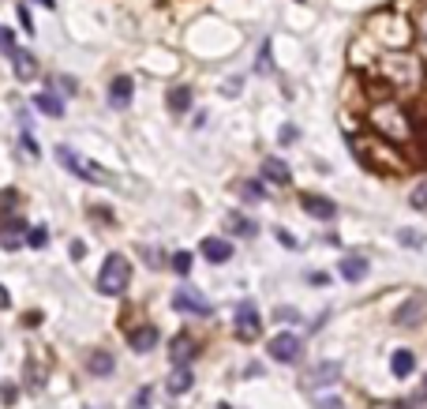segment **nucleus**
<instances>
[{
  "instance_id": "nucleus-17",
  "label": "nucleus",
  "mask_w": 427,
  "mask_h": 409,
  "mask_svg": "<svg viewBox=\"0 0 427 409\" xmlns=\"http://www.w3.org/2000/svg\"><path fill=\"white\" fill-rule=\"evenodd\" d=\"M337 380H341V364L326 361V364H319V368L308 375V387H326V383H337Z\"/></svg>"
},
{
  "instance_id": "nucleus-29",
  "label": "nucleus",
  "mask_w": 427,
  "mask_h": 409,
  "mask_svg": "<svg viewBox=\"0 0 427 409\" xmlns=\"http://www.w3.org/2000/svg\"><path fill=\"white\" fill-rule=\"evenodd\" d=\"M19 23L27 27V34H34V19H30V8L27 4H19Z\"/></svg>"
},
{
  "instance_id": "nucleus-16",
  "label": "nucleus",
  "mask_w": 427,
  "mask_h": 409,
  "mask_svg": "<svg viewBox=\"0 0 427 409\" xmlns=\"http://www.w3.org/2000/svg\"><path fill=\"white\" fill-rule=\"evenodd\" d=\"M113 368H116V361L109 357L105 349H94L90 357H86V372H90V375H97V380H105V375L113 372Z\"/></svg>"
},
{
  "instance_id": "nucleus-5",
  "label": "nucleus",
  "mask_w": 427,
  "mask_h": 409,
  "mask_svg": "<svg viewBox=\"0 0 427 409\" xmlns=\"http://www.w3.org/2000/svg\"><path fill=\"white\" fill-rule=\"evenodd\" d=\"M266 353H270L273 361H281V364H292V361H300L304 346H300V338L292 335V330H281V335H273L266 342Z\"/></svg>"
},
{
  "instance_id": "nucleus-34",
  "label": "nucleus",
  "mask_w": 427,
  "mask_h": 409,
  "mask_svg": "<svg viewBox=\"0 0 427 409\" xmlns=\"http://www.w3.org/2000/svg\"><path fill=\"white\" fill-rule=\"evenodd\" d=\"M278 319H285V323H300L297 308H278Z\"/></svg>"
},
{
  "instance_id": "nucleus-8",
  "label": "nucleus",
  "mask_w": 427,
  "mask_h": 409,
  "mask_svg": "<svg viewBox=\"0 0 427 409\" xmlns=\"http://www.w3.org/2000/svg\"><path fill=\"white\" fill-rule=\"evenodd\" d=\"M195 357H199V342H195L191 335H177L169 342V361L172 364H191Z\"/></svg>"
},
{
  "instance_id": "nucleus-23",
  "label": "nucleus",
  "mask_w": 427,
  "mask_h": 409,
  "mask_svg": "<svg viewBox=\"0 0 427 409\" xmlns=\"http://www.w3.org/2000/svg\"><path fill=\"white\" fill-rule=\"evenodd\" d=\"M409 203H412V210L427 214V180H420V185H416V192L409 196Z\"/></svg>"
},
{
  "instance_id": "nucleus-20",
  "label": "nucleus",
  "mask_w": 427,
  "mask_h": 409,
  "mask_svg": "<svg viewBox=\"0 0 427 409\" xmlns=\"http://www.w3.org/2000/svg\"><path fill=\"white\" fill-rule=\"evenodd\" d=\"M12 60H15V79H23V83H27V79H34V75H38V60H34V57H27V53H19V49H15V57H12Z\"/></svg>"
},
{
  "instance_id": "nucleus-38",
  "label": "nucleus",
  "mask_w": 427,
  "mask_h": 409,
  "mask_svg": "<svg viewBox=\"0 0 427 409\" xmlns=\"http://www.w3.org/2000/svg\"><path fill=\"white\" fill-rule=\"evenodd\" d=\"M86 248H83V241H72V260H83Z\"/></svg>"
},
{
  "instance_id": "nucleus-7",
  "label": "nucleus",
  "mask_w": 427,
  "mask_h": 409,
  "mask_svg": "<svg viewBox=\"0 0 427 409\" xmlns=\"http://www.w3.org/2000/svg\"><path fill=\"white\" fill-rule=\"evenodd\" d=\"M199 252H203L206 263H229L233 260V244H229L225 236H203Z\"/></svg>"
},
{
  "instance_id": "nucleus-42",
  "label": "nucleus",
  "mask_w": 427,
  "mask_h": 409,
  "mask_svg": "<svg viewBox=\"0 0 427 409\" xmlns=\"http://www.w3.org/2000/svg\"><path fill=\"white\" fill-rule=\"evenodd\" d=\"M423 394H427V375H423Z\"/></svg>"
},
{
  "instance_id": "nucleus-11",
  "label": "nucleus",
  "mask_w": 427,
  "mask_h": 409,
  "mask_svg": "<svg viewBox=\"0 0 427 409\" xmlns=\"http://www.w3.org/2000/svg\"><path fill=\"white\" fill-rule=\"evenodd\" d=\"M0 244H4L8 252H15L19 244H27V222L23 218H8L0 225Z\"/></svg>"
},
{
  "instance_id": "nucleus-6",
  "label": "nucleus",
  "mask_w": 427,
  "mask_h": 409,
  "mask_svg": "<svg viewBox=\"0 0 427 409\" xmlns=\"http://www.w3.org/2000/svg\"><path fill=\"white\" fill-rule=\"evenodd\" d=\"M393 319H398L401 327H420V323L427 319V297H423V293H412V297L401 304V311H398Z\"/></svg>"
},
{
  "instance_id": "nucleus-3",
  "label": "nucleus",
  "mask_w": 427,
  "mask_h": 409,
  "mask_svg": "<svg viewBox=\"0 0 427 409\" xmlns=\"http://www.w3.org/2000/svg\"><path fill=\"white\" fill-rule=\"evenodd\" d=\"M172 308L184 311V316H210V311H214L210 300H206L191 282H180L177 286V293H172Z\"/></svg>"
},
{
  "instance_id": "nucleus-39",
  "label": "nucleus",
  "mask_w": 427,
  "mask_h": 409,
  "mask_svg": "<svg viewBox=\"0 0 427 409\" xmlns=\"http://www.w3.org/2000/svg\"><path fill=\"white\" fill-rule=\"evenodd\" d=\"M379 409H409V402H386V405H379Z\"/></svg>"
},
{
  "instance_id": "nucleus-27",
  "label": "nucleus",
  "mask_w": 427,
  "mask_h": 409,
  "mask_svg": "<svg viewBox=\"0 0 427 409\" xmlns=\"http://www.w3.org/2000/svg\"><path fill=\"white\" fill-rule=\"evenodd\" d=\"M0 53H4V57H15V41H12V30H4V27H0Z\"/></svg>"
},
{
  "instance_id": "nucleus-18",
  "label": "nucleus",
  "mask_w": 427,
  "mask_h": 409,
  "mask_svg": "<svg viewBox=\"0 0 427 409\" xmlns=\"http://www.w3.org/2000/svg\"><path fill=\"white\" fill-rule=\"evenodd\" d=\"M412 368H416V353H412V349H398V353L390 357V372L398 375V380L412 375Z\"/></svg>"
},
{
  "instance_id": "nucleus-25",
  "label": "nucleus",
  "mask_w": 427,
  "mask_h": 409,
  "mask_svg": "<svg viewBox=\"0 0 427 409\" xmlns=\"http://www.w3.org/2000/svg\"><path fill=\"white\" fill-rule=\"evenodd\" d=\"M172 271H177L180 278H188V271H191V252H177V255H172Z\"/></svg>"
},
{
  "instance_id": "nucleus-37",
  "label": "nucleus",
  "mask_w": 427,
  "mask_h": 409,
  "mask_svg": "<svg viewBox=\"0 0 427 409\" xmlns=\"http://www.w3.org/2000/svg\"><path fill=\"white\" fill-rule=\"evenodd\" d=\"M311 286H330V274H323V271H315V274H311Z\"/></svg>"
},
{
  "instance_id": "nucleus-1",
  "label": "nucleus",
  "mask_w": 427,
  "mask_h": 409,
  "mask_svg": "<svg viewBox=\"0 0 427 409\" xmlns=\"http://www.w3.org/2000/svg\"><path fill=\"white\" fill-rule=\"evenodd\" d=\"M131 282V263L124 255H109L102 263V274H97V289H102L105 297H120Z\"/></svg>"
},
{
  "instance_id": "nucleus-21",
  "label": "nucleus",
  "mask_w": 427,
  "mask_h": 409,
  "mask_svg": "<svg viewBox=\"0 0 427 409\" xmlns=\"http://www.w3.org/2000/svg\"><path fill=\"white\" fill-rule=\"evenodd\" d=\"M169 109L172 113H188L191 109V90L188 87H172L169 90Z\"/></svg>"
},
{
  "instance_id": "nucleus-32",
  "label": "nucleus",
  "mask_w": 427,
  "mask_h": 409,
  "mask_svg": "<svg viewBox=\"0 0 427 409\" xmlns=\"http://www.w3.org/2000/svg\"><path fill=\"white\" fill-rule=\"evenodd\" d=\"M19 139H23V147H27L30 154L38 158V143H34V135H30V128H23V135H19Z\"/></svg>"
},
{
  "instance_id": "nucleus-2",
  "label": "nucleus",
  "mask_w": 427,
  "mask_h": 409,
  "mask_svg": "<svg viewBox=\"0 0 427 409\" xmlns=\"http://www.w3.org/2000/svg\"><path fill=\"white\" fill-rule=\"evenodd\" d=\"M57 161H60L64 169H68L72 177H79V180H94V185H102V180H109V173H105V169L90 166V161H86V158H79L72 147H64V143L57 147Z\"/></svg>"
},
{
  "instance_id": "nucleus-14",
  "label": "nucleus",
  "mask_w": 427,
  "mask_h": 409,
  "mask_svg": "<svg viewBox=\"0 0 427 409\" xmlns=\"http://www.w3.org/2000/svg\"><path fill=\"white\" fill-rule=\"evenodd\" d=\"M262 180H270V185H289L292 173H289V166H285L281 158H266L262 161Z\"/></svg>"
},
{
  "instance_id": "nucleus-15",
  "label": "nucleus",
  "mask_w": 427,
  "mask_h": 409,
  "mask_svg": "<svg viewBox=\"0 0 427 409\" xmlns=\"http://www.w3.org/2000/svg\"><path fill=\"white\" fill-rule=\"evenodd\" d=\"M34 109L46 116H64V98L53 90H41V94H34Z\"/></svg>"
},
{
  "instance_id": "nucleus-4",
  "label": "nucleus",
  "mask_w": 427,
  "mask_h": 409,
  "mask_svg": "<svg viewBox=\"0 0 427 409\" xmlns=\"http://www.w3.org/2000/svg\"><path fill=\"white\" fill-rule=\"evenodd\" d=\"M233 330H236V338H240V342H255V338H259V330H262V316H259V308L251 304V300H240V304H236Z\"/></svg>"
},
{
  "instance_id": "nucleus-26",
  "label": "nucleus",
  "mask_w": 427,
  "mask_h": 409,
  "mask_svg": "<svg viewBox=\"0 0 427 409\" xmlns=\"http://www.w3.org/2000/svg\"><path fill=\"white\" fill-rule=\"evenodd\" d=\"M315 409H345V402L337 394H323V398H315Z\"/></svg>"
},
{
  "instance_id": "nucleus-35",
  "label": "nucleus",
  "mask_w": 427,
  "mask_h": 409,
  "mask_svg": "<svg viewBox=\"0 0 427 409\" xmlns=\"http://www.w3.org/2000/svg\"><path fill=\"white\" fill-rule=\"evenodd\" d=\"M401 244H423V236L412 233V229H405V233H401Z\"/></svg>"
},
{
  "instance_id": "nucleus-31",
  "label": "nucleus",
  "mask_w": 427,
  "mask_h": 409,
  "mask_svg": "<svg viewBox=\"0 0 427 409\" xmlns=\"http://www.w3.org/2000/svg\"><path fill=\"white\" fill-rule=\"evenodd\" d=\"M278 139H281V143H285V147H289V143H297V128H292V124H285Z\"/></svg>"
},
{
  "instance_id": "nucleus-24",
  "label": "nucleus",
  "mask_w": 427,
  "mask_h": 409,
  "mask_svg": "<svg viewBox=\"0 0 427 409\" xmlns=\"http://www.w3.org/2000/svg\"><path fill=\"white\" fill-rule=\"evenodd\" d=\"M240 196H244L248 203H259L262 199V185L259 180H244V185H240Z\"/></svg>"
},
{
  "instance_id": "nucleus-12",
  "label": "nucleus",
  "mask_w": 427,
  "mask_h": 409,
  "mask_svg": "<svg viewBox=\"0 0 427 409\" xmlns=\"http://www.w3.org/2000/svg\"><path fill=\"white\" fill-rule=\"evenodd\" d=\"M337 271H341L345 282H364V278H367V260H364V255H341Z\"/></svg>"
},
{
  "instance_id": "nucleus-13",
  "label": "nucleus",
  "mask_w": 427,
  "mask_h": 409,
  "mask_svg": "<svg viewBox=\"0 0 427 409\" xmlns=\"http://www.w3.org/2000/svg\"><path fill=\"white\" fill-rule=\"evenodd\" d=\"M191 383H195V375L188 364H172V372H169V394H184V391H191Z\"/></svg>"
},
{
  "instance_id": "nucleus-33",
  "label": "nucleus",
  "mask_w": 427,
  "mask_h": 409,
  "mask_svg": "<svg viewBox=\"0 0 427 409\" xmlns=\"http://www.w3.org/2000/svg\"><path fill=\"white\" fill-rule=\"evenodd\" d=\"M259 72H262V75L270 72V46H262V53H259Z\"/></svg>"
},
{
  "instance_id": "nucleus-9",
  "label": "nucleus",
  "mask_w": 427,
  "mask_h": 409,
  "mask_svg": "<svg viewBox=\"0 0 427 409\" xmlns=\"http://www.w3.org/2000/svg\"><path fill=\"white\" fill-rule=\"evenodd\" d=\"M131 94H135V83H131V75H116V79L109 83V105H113V109H128V105H131Z\"/></svg>"
},
{
  "instance_id": "nucleus-19",
  "label": "nucleus",
  "mask_w": 427,
  "mask_h": 409,
  "mask_svg": "<svg viewBox=\"0 0 427 409\" xmlns=\"http://www.w3.org/2000/svg\"><path fill=\"white\" fill-rule=\"evenodd\" d=\"M131 349H135V353H150V349H154L158 346V330L154 327H142V330H131Z\"/></svg>"
},
{
  "instance_id": "nucleus-28",
  "label": "nucleus",
  "mask_w": 427,
  "mask_h": 409,
  "mask_svg": "<svg viewBox=\"0 0 427 409\" xmlns=\"http://www.w3.org/2000/svg\"><path fill=\"white\" fill-rule=\"evenodd\" d=\"M150 405V387H139L135 391V402H131V409H147Z\"/></svg>"
},
{
  "instance_id": "nucleus-41",
  "label": "nucleus",
  "mask_w": 427,
  "mask_h": 409,
  "mask_svg": "<svg viewBox=\"0 0 427 409\" xmlns=\"http://www.w3.org/2000/svg\"><path fill=\"white\" fill-rule=\"evenodd\" d=\"M41 4H46V8H53V0H41Z\"/></svg>"
},
{
  "instance_id": "nucleus-43",
  "label": "nucleus",
  "mask_w": 427,
  "mask_h": 409,
  "mask_svg": "<svg viewBox=\"0 0 427 409\" xmlns=\"http://www.w3.org/2000/svg\"><path fill=\"white\" fill-rule=\"evenodd\" d=\"M217 409H229V405H217Z\"/></svg>"
},
{
  "instance_id": "nucleus-36",
  "label": "nucleus",
  "mask_w": 427,
  "mask_h": 409,
  "mask_svg": "<svg viewBox=\"0 0 427 409\" xmlns=\"http://www.w3.org/2000/svg\"><path fill=\"white\" fill-rule=\"evenodd\" d=\"M278 241H281V244H289V248H297V236L285 233V229H278Z\"/></svg>"
},
{
  "instance_id": "nucleus-40",
  "label": "nucleus",
  "mask_w": 427,
  "mask_h": 409,
  "mask_svg": "<svg viewBox=\"0 0 427 409\" xmlns=\"http://www.w3.org/2000/svg\"><path fill=\"white\" fill-rule=\"evenodd\" d=\"M4 304H8V289L0 286V308H4Z\"/></svg>"
},
{
  "instance_id": "nucleus-30",
  "label": "nucleus",
  "mask_w": 427,
  "mask_h": 409,
  "mask_svg": "<svg viewBox=\"0 0 427 409\" xmlns=\"http://www.w3.org/2000/svg\"><path fill=\"white\" fill-rule=\"evenodd\" d=\"M27 241H30V248H41V244H46V229H41V225H38V229H30Z\"/></svg>"
},
{
  "instance_id": "nucleus-22",
  "label": "nucleus",
  "mask_w": 427,
  "mask_h": 409,
  "mask_svg": "<svg viewBox=\"0 0 427 409\" xmlns=\"http://www.w3.org/2000/svg\"><path fill=\"white\" fill-rule=\"evenodd\" d=\"M229 229L240 236H255V222H248L244 214H229Z\"/></svg>"
},
{
  "instance_id": "nucleus-10",
  "label": "nucleus",
  "mask_w": 427,
  "mask_h": 409,
  "mask_svg": "<svg viewBox=\"0 0 427 409\" xmlns=\"http://www.w3.org/2000/svg\"><path fill=\"white\" fill-rule=\"evenodd\" d=\"M300 207L311 214V218H323V222H330V218H337V203L334 199H326V196H300Z\"/></svg>"
}]
</instances>
